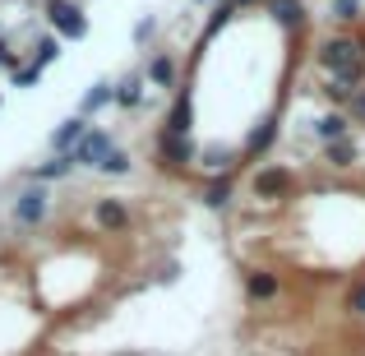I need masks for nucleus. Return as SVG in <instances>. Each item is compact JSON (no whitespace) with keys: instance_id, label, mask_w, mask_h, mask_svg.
<instances>
[{"instance_id":"nucleus-30","label":"nucleus","mask_w":365,"mask_h":356,"mask_svg":"<svg viewBox=\"0 0 365 356\" xmlns=\"http://www.w3.org/2000/svg\"><path fill=\"white\" fill-rule=\"evenodd\" d=\"M0 70H19V51L9 46V37L0 33Z\"/></svg>"},{"instance_id":"nucleus-2","label":"nucleus","mask_w":365,"mask_h":356,"mask_svg":"<svg viewBox=\"0 0 365 356\" xmlns=\"http://www.w3.org/2000/svg\"><path fill=\"white\" fill-rule=\"evenodd\" d=\"M153 158H158V167L167 171V176H185V171L199 162V143H195V134L158 130V139H153Z\"/></svg>"},{"instance_id":"nucleus-26","label":"nucleus","mask_w":365,"mask_h":356,"mask_svg":"<svg viewBox=\"0 0 365 356\" xmlns=\"http://www.w3.org/2000/svg\"><path fill=\"white\" fill-rule=\"evenodd\" d=\"M9 83H14V88H33V83H42V65L28 61V65H19V70H9Z\"/></svg>"},{"instance_id":"nucleus-20","label":"nucleus","mask_w":365,"mask_h":356,"mask_svg":"<svg viewBox=\"0 0 365 356\" xmlns=\"http://www.w3.org/2000/svg\"><path fill=\"white\" fill-rule=\"evenodd\" d=\"M143 88H153V83L143 79V70H130L125 79H116V107L139 111V107H143Z\"/></svg>"},{"instance_id":"nucleus-15","label":"nucleus","mask_w":365,"mask_h":356,"mask_svg":"<svg viewBox=\"0 0 365 356\" xmlns=\"http://www.w3.org/2000/svg\"><path fill=\"white\" fill-rule=\"evenodd\" d=\"M236 171H227V176H208V185H204V208H213V213H227L232 208V199H236Z\"/></svg>"},{"instance_id":"nucleus-19","label":"nucleus","mask_w":365,"mask_h":356,"mask_svg":"<svg viewBox=\"0 0 365 356\" xmlns=\"http://www.w3.org/2000/svg\"><path fill=\"white\" fill-rule=\"evenodd\" d=\"M277 292H282V283H277L273 268H245V296L250 301H273Z\"/></svg>"},{"instance_id":"nucleus-11","label":"nucleus","mask_w":365,"mask_h":356,"mask_svg":"<svg viewBox=\"0 0 365 356\" xmlns=\"http://www.w3.org/2000/svg\"><path fill=\"white\" fill-rule=\"evenodd\" d=\"M264 14L273 19L282 33H301L305 19H310V9H305V0H264Z\"/></svg>"},{"instance_id":"nucleus-10","label":"nucleus","mask_w":365,"mask_h":356,"mask_svg":"<svg viewBox=\"0 0 365 356\" xmlns=\"http://www.w3.org/2000/svg\"><path fill=\"white\" fill-rule=\"evenodd\" d=\"M74 171H79V162H74V153H51L46 162H37V167H28V180H37V185H56V180H70Z\"/></svg>"},{"instance_id":"nucleus-21","label":"nucleus","mask_w":365,"mask_h":356,"mask_svg":"<svg viewBox=\"0 0 365 356\" xmlns=\"http://www.w3.org/2000/svg\"><path fill=\"white\" fill-rule=\"evenodd\" d=\"M236 14H241V5H236V0H213V5H208V19H204V42H213V37L222 33Z\"/></svg>"},{"instance_id":"nucleus-17","label":"nucleus","mask_w":365,"mask_h":356,"mask_svg":"<svg viewBox=\"0 0 365 356\" xmlns=\"http://www.w3.org/2000/svg\"><path fill=\"white\" fill-rule=\"evenodd\" d=\"M107 107H116V83H111V79H98V83H93V88L79 98V116L93 121V116H102Z\"/></svg>"},{"instance_id":"nucleus-6","label":"nucleus","mask_w":365,"mask_h":356,"mask_svg":"<svg viewBox=\"0 0 365 356\" xmlns=\"http://www.w3.org/2000/svg\"><path fill=\"white\" fill-rule=\"evenodd\" d=\"M111 148H116V134H111L107 125H93V130L74 143V162H79V167H88V171H102V162H107Z\"/></svg>"},{"instance_id":"nucleus-14","label":"nucleus","mask_w":365,"mask_h":356,"mask_svg":"<svg viewBox=\"0 0 365 356\" xmlns=\"http://www.w3.org/2000/svg\"><path fill=\"white\" fill-rule=\"evenodd\" d=\"M88 130H93V121L74 111L70 121H61V125H56V130H51V139H46V143H51V153H74V143H79Z\"/></svg>"},{"instance_id":"nucleus-29","label":"nucleus","mask_w":365,"mask_h":356,"mask_svg":"<svg viewBox=\"0 0 365 356\" xmlns=\"http://www.w3.org/2000/svg\"><path fill=\"white\" fill-rule=\"evenodd\" d=\"M347 116H351V125H365V83L356 93H351V102H347Z\"/></svg>"},{"instance_id":"nucleus-13","label":"nucleus","mask_w":365,"mask_h":356,"mask_svg":"<svg viewBox=\"0 0 365 356\" xmlns=\"http://www.w3.org/2000/svg\"><path fill=\"white\" fill-rule=\"evenodd\" d=\"M319 148H324V167H333V171H347L361 162V139H351V134H342L333 143H319Z\"/></svg>"},{"instance_id":"nucleus-31","label":"nucleus","mask_w":365,"mask_h":356,"mask_svg":"<svg viewBox=\"0 0 365 356\" xmlns=\"http://www.w3.org/2000/svg\"><path fill=\"white\" fill-rule=\"evenodd\" d=\"M236 5H241V9H255V5H259V0H236Z\"/></svg>"},{"instance_id":"nucleus-25","label":"nucleus","mask_w":365,"mask_h":356,"mask_svg":"<svg viewBox=\"0 0 365 356\" xmlns=\"http://www.w3.org/2000/svg\"><path fill=\"white\" fill-rule=\"evenodd\" d=\"M130 167H134V158L116 143V148L107 153V162H102V176H130Z\"/></svg>"},{"instance_id":"nucleus-27","label":"nucleus","mask_w":365,"mask_h":356,"mask_svg":"<svg viewBox=\"0 0 365 356\" xmlns=\"http://www.w3.org/2000/svg\"><path fill=\"white\" fill-rule=\"evenodd\" d=\"M130 37H134V46H148L153 37H158V19H153V14H143L139 24H134V33H130Z\"/></svg>"},{"instance_id":"nucleus-7","label":"nucleus","mask_w":365,"mask_h":356,"mask_svg":"<svg viewBox=\"0 0 365 356\" xmlns=\"http://www.w3.org/2000/svg\"><path fill=\"white\" fill-rule=\"evenodd\" d=\"M93 223H98L107 236H125L134 218H130V204H125V199L107 195V199H98V204H93Z\"/></svg>"},{"instance_id":"nucleus-34","label":"nucleus","mask_w":365,"mask_h":356,"mask_svg":"<svg viewBox=\"0 0 365 356\" xmlns=\"http://www.w3.org/2000/svg\"><path fill=\"white\" fill-rule=\"evenodd\" d=\"M0 33H5V28H0Z\"/></svg>"},{"instance_id":"nucleus-5","label":"nucleus","mask_w":365,"mask_h":356,"mask_svg":"<svg viewBox=\"0 0 365 356\" xmlns=\"http://www.w3.org/2000/svg\"><path fill=\"white\" fill-rule=\"evenodd\" d=\"M9 213H14L19 227H42L46 213H51V195H46V185L28 180V185L14 195V208H9Z\"/></svg>"},{"instance_id":"nucleus-9","label":"nucleus","mask_w":365,"mask_h":356,"mask_svg":"<svg viewBox=\"0 0 365 356\" xmlns=\"http://www.w3.org/2000/svg\"><path fill=\"white\" fill-rule=\"evenodd\" d=\"M162 130H171V134H195V93H190V88H176L167 116H162Z\"/></svg>"},{"instance_id":"nucleus-23","label":"nucleus","mask_w":365,"mask_h":356,"mask_svg":"<svg viewBox=\"0 0 365 356\" xmlns=\"http://www.w3.org/2000/svg\"><path fill=\"white\" fill-rule=\"evenodd\" d=\"M319 93L333 102V107H342V111H347V102H351V93H356V83H347V79H333V74H324Z\"/></svg>"},{"instance_id":"nucleus-8","label":"nucleus","mask_w":365,"mask_h":356,"mask_svg":"<svg viewBox=\"0 0 365 356\" xmlns=\"http://www.w3.org/2000/svg\"><path fill=\"white\" fill-rule=\"evenodd\" d=\"M277 134H282V130H277V116L268 111L259 125H250V134H245V143H241V158H245V162H259V158H264V153L277 143Z\"/></svg>"},{"instance_id":"nucleus-18","label":"nucleus","mask_w":365,"mask_h":356,"mask_svg":"<svg viewBox=\"0 0 365 356\" xmlns=\"http://www.w3.org/2000/svg\"><path fill=\"white\" fill-rule=\"evenodd\" d=\"M241 153L236 148H217V143H208V148H199V167L208 171V176H227V171H236L241 167Z\"/></svg>"},{"instance_id":"nucleus-3","label":"nucleus","mask_w":365,"mask_h":356,"mask_svg":"<svg viewBox=\"0 0 365 356\" xmlns=\"http://www.w3.org/2000/svg\"><path fill=\"white\" fill-rule=\"evenodd\" d=\"M250 195H255L259 204H282V199L296 195V171L282 167V162H264V167H255V176H250Z\"/></svg>"},{"instance_id":"nucleus-33","label":"nucleus","mask_w":365,"mask_h":356,"mask_svg":"<svg viewBox=\"0 0 365 356\" xmlns=\"http://www.w3.org/2000/svg\"><path fill=\"white\" fill-rule=\"evenodd\" d=\"M361 42H365V28H361Z\"/></svg>"},{"instance_id":"nucleus-16","label":"nucleus","mask_w":365,"mask_h":356,"mask_svg":"<svg viewBox=\"0 0 365 356\" xmlns=\"http://www.w3.org/2000/svg\"><path fill=\"white\" fill-rule=\"evenodd\" d=\"M310 130H314L319 143H333V139H342V134H351V116L342 107H333V111H324V116H314Z\"/></svg>"},{"instance_id":"nucleus-22","label":"nucleus","mask_w":365,"mask_h":356,"mask_svg":"<svg viewBox=\"0 0 365 356\" xmlns=\"http://www.w3.org/2000/svg\"><path fill=\"white\" fill-rule=\"evenodd\" d=\"M61 42H65L61 33H42L33 42V61L42 65V70H46V65H56V61H61Z\"/></svg>"},{"instance_id":"nucleus-32","label":"nucleus","mask_w":365,"mask_h":356,"mask_svg":"<svg viewBox=\"0 0 365 356\" xmlns=\"http://www.w3.org/2000/svg\"><path fill=\"white\" fill-rule=\"evenodd\" d=\"M195 5H213V0H195Z\"/></svg>"},{"instance_id":"nucleus-24","label":"nucleus","mask_w":365,"mask_h":356,"mask_svg":"<svg viewBox=\"0 0 365 356\" xmlns=\"http://www.w3.org/2000/svg\"><path fill=\"white\" fill-rule=\"evenodd\" d=\"M329 19H333V24H361V19H365V0H333Z\"/></svg>"},{"instance_id":"nucleus-1","label":"nucleus","mask_w":365,"mask_h":356,"mask_svg":"<svg viewBox=\"0 0 365 356\" xmlns=\"http://www.w3.org/2000/svg\"><path fill=\"white\" fill-rule=\"evenodd\" d=\"M314 61H319L324 74H333V79H347V83H365V42L361 33H333L319 42V51H314Z\"/></svg>"},{"instance_id":"nucleus-4","label":"nucleus","mask_w":365,"mask_h":356,"mask_svg":"<svg viewBox=\"0 0 365 356\" xmlns=\"http://www.w3.org/2000/svg\"><path fill=\"white\" fill-rule=\"evenodd\" d=\"M42 14L51 24V33H61L65 42H83L88 37V14H83L79 0H46Z\"/></svg>"},{"instance_id":"nucleus-28","label":"nucleus","mask_w":365,"mask_h":356,"mask_svg":"<svg viewBox=\"0 0 365 356\" xmlns=\"http://www.w3.org/2000/svg\"><path fill=\"white\" fill-rule=\"evenodd\" d=\"M347 315H361V320H365V278L347 287Z\"/></svg>"},{"instance_id":"nucleus-12","label":"nucleus","mask_w":365,"mask_h":356,"mask_svg":"<svg viewBox=\"0 0 365 356\" xmlns=\"http://www.w3.org/2000/svg\"><path fill=\"white\" fill-rule=\"evenodd\" d=\"M143 79L153 83V88H176L180 83V65L171 51H153L148 61H143Z\"/></svg>"}]
</instances>
